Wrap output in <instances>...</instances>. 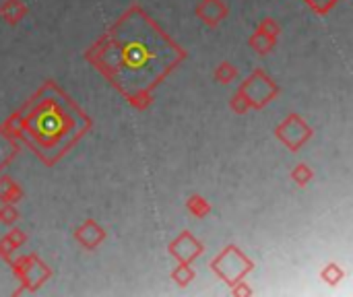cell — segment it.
I'll use <instances>...</instances> for the list:
<instances>
[]
</instances>
